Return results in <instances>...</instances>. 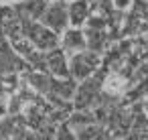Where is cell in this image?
<instances>
[{"instance_id":"obj_7","label":"cell","mask_w":148,"mask_h":140,"mask_svg":"<svg viewBox=\"0 0 148 140\" xmlns=\"http://www.w3.org/2000/svg\"><path fill=\"white\" fill-rule=\"evenodd\" d=\"M27 79H29V83H31L35 89H39V91H49V89H51V79H49L47 75H43V73H31Z\"/></svg>"},{"instance_id":"obj_9","label":"cell","mask_w":148,"mask_h":140,"mask_svg":"<svg viewBox=\"0 0 148 140\" xmlns=\"http://www.w3.org/2000/svg\"><path fill=\"white\" fill-rule=\"evenodd\" d=\"M23 8L29 12V16L37 19V16L45 10V2H43V0H29V2H25V4H23Z\"/></svg>"},{"instance_id":"obj_11","label":"cell","mask_w":148,"mask_h":140,"mask_svg":"<svg viewBox=\"0 0 148 140\" xmlns=\"http://www.w3.org/2000/svg\"><path fill=\"white\" fill-rule=\"evenodd\" d=\"M114 4H116L118 8H126V6L130 4V0H114Z\"/></svg>"},{"instance_id":"obj_5","label":"cell","mask_w":148,"mask_h":140,"mask_svg":"<svg viewBox=\"0 0 148 140\" xmlns=\"http://www.w3.org/2000/svg\"><path fill=\"white\" fill-rule=\"evenodd\" d=\"M47 63L51 65V71H53V73H57V75H67V63H65V57H63L61 51L51 53L49 59H47Z\"/></svg>"},{"instance_id":"obj_10","label":"cell","mask_w":148,"mask_h":140,"mask_svg":"<svg viewBox=\"0 0 148 140\" xmlns=\"http://www.w3.org/2000/svg\"><path fill=\"white\" fill-rule=\"evenodd\" d=\"M59 140H75V138H73V134H71L67 128H63V130L59 132Z\"/></svg>"},{"instance_id":"obj_3","label":"cell","mask_w":148,"mask_h":140,"mask_svg":"<svg viewBox=\"0 0 148 140\" xmlns=\"http://www.w3.org/2000/svg\"><path fill=\"white\" fill-rule=\"evenodd\" d=\"M45 23L47 27H51L53 31H61L67 25V10L63 8V4H55L47 10L45 14Z\"/></svg>"},{"instance_id":"obj_1","label":"cell","mask_w":148,"mask_h":140,"mask_svg":"<svg viewBox=\"0 0 148 140\" xmlns=\"http://www.w3.org/2000/svg\"><path fill=\"white\" fill-rule=\"evenodd\" d=\"M95 65H97V57L93 53H77L71 59V71L77 79H83L89 73H93Z\"/></svg>"},{"instance_id":"obj_8","label":"cell","mask_w":148,"mask_h":140,"mask_svg":"<svg viewBox=\"0 0 148 140\" xmlns=\"http://www.w3.org/2000/svg\"><path fill=\"white\" fill-rule=\"evenodd\" d=\"M124 87H126V79H124L122 75H118V73H112V75L106 79V89L112 91V93H120Z\"/></svg>"},{"instance_id":"obj_2","label":"cell","mask_w":148,"mask_h":140,"mask_svg":"<svg viewBox=\"0 0 148 140\" xmlns=\"http://www.w3.org/2000/svg\"><path fill=\"white\" fill-rule=\"evenodd\" d=\"M27 33H29V37H31V41H33L39 49H51V47L57 45L55 33H51V31L45 29L43 25H29Z\"/></svg>"},{"instance_id":"obj_4","label":"cell","mask_w":148,"mask_h":140,"mask_svg":"<svg viewBox=\"0 0 148 140\" xmlns=\"http://www.w3.org/2000/svg\"><path fill=\"white\" fill-rule=\"evenodd\" d=\"M63 47L69 51H81L85 47V37L79 31H67L63 39Z\"/></svg>"},{"instance_id":"obj_6","label":"cell","mask_w":148,"mask_h":140,"mask_svg":"<svg viewBox=\"0 0 148 140\" xmlns=\"http://www.w3.org/2000/svg\"><path fill=\"white\" fill-rule=\"evenodd\" d=\"M67 16H71V23H73V25L83 23L85 16H87V4L83 2V0H77V2H73L71 8H69V12H67Z\"/></svg>"}]
</instances>
